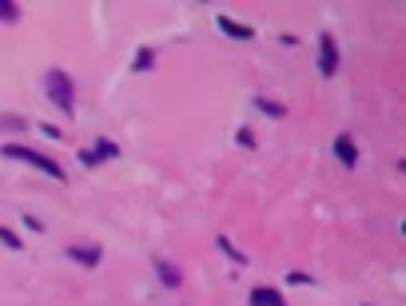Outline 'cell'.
I'll return each mask as SVG.
<instances>
[{"mask_svg": "<svg viewBox=\"0 0 406 306\" xmlns=\"http://www.w3.org/2000/svg\"><path fill=\"white\" fill-rule=\"evenodd\" d=\"M4 155H8V160L28 163V167H36V171H44V175L56 179V183H64V179H68V171H64V167H60L56 160H48V155H44V151H36V147L17 144V140H8V144H4Z\"/></svg>", "mask_w": 406, "mask_h": 306, "instance_id": "1", "label": "cell"}, {"mask_svg": "<svg viewBox=\"0 0 406 306\" xmlns=\"http://www.w3.org/2000/svg\"><path fill=\"white\" fill-rule=\"evenodd\" d=\"M44 88H48V99L60 108L64 115L76 112V84H72V76L68 72H60V68H52L48 76H44Z\"/></svg>", "mask_w": 406, "mask_h": 306, "instance_id": "2", "label": "cell"}, {"mask_svg": "<svg viewBox=\"0 0 406 306\" xmlns=\"http://www.w3.org/2000/svg\"><path fill=\"white\" fill-rule=\"evenodd\" d=\"M319 72H323V76H335V72H339V44H335L331 32L319 36Z\"/></svg>", "mask_w": 406, "mask_h": 306, "instance_id": "3", "label": "cell"}, {"mask_svg": "<svg viewBox=\"0 0 406 306\" xmlns=\"http://www.w3.org/2000/svg\"><path fill=\"white\" fill-rule=\"evenodd\" d=\"M215 28H219V32L223 36H231V40H251V28H247V24H239V20H231V17H223V12H219V17H215Z\"/></svg>", "mask_w": 406, "mask_h": 306, "instance_id": "4", "label": "cell"}, {"mask_svg": "<svg viewBox=\"0 0 406 306\" xmlns=\"http://www.w3.org/2000/svg\"><path fill=\"white\" fill-rule=\"evenodd\" d=\"M68 258L80 262V267H100L104 251H100V247H68Z\"/></svg>", "mask_w": 406, "mask_h": 306, "instance_id": "5", "label": "cell"}, {"mask_svg": "<svg viewBox=\"0 0 406 306\" xmlns=\"http://www.w3.org/2000/svg\"><path fill=\"white\" fill-rule=\"evenodd\" d=\"M335 155L342 160V167H355V163H358V147H355V140H351V135H339V140H335Z\"/></svg>", "mask_w": 406, "mask_h": 306, "instance_id": "6", "label": "cell"}, {"mask_svg": "<svg viewBox=\"0 0 406 306\" xmlns=\"http://www.w3.org/2000/svg\"><path fill=\"white\" fill-rule=\"evenodd\" d=\"M156 274H160V283L167 290H176L179 283H183V274H179V267L176 262H167V258H160V262H156Z\"/></svg>", "mask_w": 406, "mask_h": 306, "instance_id": "7", "label": "cell"}, {"mask_svg": "<svg viewBox=\"0 0 406 306\" xmlns=\"http://www.w3.org/2000/svg\"><path fill=\"white\" fill-rule=\"evenodd\" d=\"M251 306H287V303H283V294H279V290L255 287V290H251Z\"/></svg>", "mask_w": 406, "mask_h": 306, "instance_id": "8", "label": "cell"}, {"mask_svg": "<svg viewBox=\"0 0 406 306\" xmlns=\"http://www.w3.org/2000/svg\"><path fill=\"white\" fill-rule=\"evenodd\" d=\"M92 151H96L100 160H116V155H120V144H116V140H108V135H100Z\"/></svg>", "mask_w": 406, "mask_h": 306, "instance_id": "9", "label": "cell"}, {"mask_svg": "<svg viewBox=\"0 0 406 306\" xmlns=\"http://www.w3.org/2000/svg\"><path fill=\"white\" fill-rule=\"evenodd\" d=\"M215 242H219V251H223V255H228L231 262H239V267H247V255H243V251H235V247H231V239H228V235H219V239H215Z\"/></svg>", "mask_w": 406, "mask_h": 306, "instance_id": "10", "label": "cell"}, {"mask_svg": "<svg viewBox=\"0 0 406 306\" xmlns=\"http://www.w3.org/2000/svg\"><path fill=\"white\" fill-rule=\"evenodd\" d=\"M151 64H156V52H151V48H140V52H136V60H131V72H147Z\"/></svg>", "mask_w": 406, "mask_h": 306, "instance_id": "11", "label": "cell"}, {"mask_svg": "<svg viewBox=\"0 0 406 306\" xmlns=\"http://www.w3.org/2000/svg\"><path fill=\"white\" fill-rule=\"evenodd\" d=\"M255 108H259V112L263 115H271V119H279V115H283V112H287V108H283V104H275V99H255Z\"/></svg>", "mask_w": 406, "mask_h": 306, "instance_id": "12", "label": "cell"}, {"mask_svg": "<svg viewBox=\"0 0 406 306\" xmlns=\"http://www.w3.org/2000/svg\"><path fill=\"white\" fill-rule=\"evenodd\" d=\"M17 17H20L17 4H12V0H0V20H4V24H17Z\"/></svg>", "mask_w": 406, "mask_h": 306, "instance_id": "13", "label": "cell"}, {"mask_svg": "<svg viewBox=\"0 0 406 306\" xmlns=\"http://www.w3.org/2000/svg\"><path fill=\"white\" fill-rule=\"evenodd\" d=\"M28 124L20 119V115H0V131H24Z\"/></svg>", "mask_w": 406, "mask_h": 306, "instance_id": "14", "label": "cell"}, {"mask_svg": "<svg viewBox=\"0 0 406 306\" xmlns=\"http://www.w3.org/2000/svg\"><path fill=\"white\" fill-rule=\"evenodd\" d=\"M0 242H4V247H12V251H20V247H24V242H20V235H12L8 227H0Z\"/></svg>", "mask_w": 406, "mask_h": 306, "instance_id": "15", "label": "cell"}, {"mask_svg": "<svg viewBox=\"0 0 406 306\" xmlns=\"http://www.w3.org/2000/svg\"><path fill=\"white\" fill-rule=\"evenodd\" d=\"M235 144H239V147H255V131L239 128V131H235Z\"/></svg>", "mask_w": 406, "mask_h": 306, "instance_id": "16", "label": "cell"}, {"mask_svg": "<svg viewBox=\"0 0 406 306\" xmlns=\"http://www.w3.org/2000/svg\"><path fill=\"white\" fill-rule=\"evenodd\" d=\"M80 163H84V167H100L104 160H100V155L92 151V147H84V151H80Z\"/></svg>", "mask_w": 406, "mask_h": 306, "instance_id": "17", "label": "cell"}, {"mask_svg": "<svg viewBox=\"0 0 406 306\" xmlns=\"http://www.w3.org/2000/svg\"><path fill=\"white\" fill-rule=\"evenodd\" d=\"M287 283H295V287H307V283H311V287H315V278L303 274V271H291V274H287Z\"/></svg>", "mask_w": 406, "mask_h": 306, "instance_id": "18", "label": "cell"}]
</instances>
